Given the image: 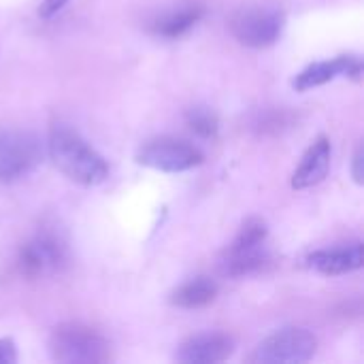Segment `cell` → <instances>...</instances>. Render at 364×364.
Returning a JSON list of instances; mask_svg holds the SVG:
<instances>
[{
	"label": "cell",
	"mask_w": 364,
	"mask_h": 364,
	"mask_svg": "<svg viewBox=\"0 0 364 364\" xmlns=\"http://www.w3.org/2000/svg\"><path fill=\"white\" fill-rule=\"evenodd\" d=\"M235 350L232 337L224 333H200L186 339L177 352V360L186 364L224 363Z\"/></svg>",
	"instance_id": "obj_10"
},
{
	"label": "cell",
	"mask_w": 364,
	"mask_h": 364,
	"mask_svg": "<svg viewBox=\"0 0 364 364\" xmlns=\"http://www.w3.org/2000/svg\"><path fill=\"white\" fill-rule=\"evenodd\" d=\"M286 15L282 9L273 4H254L243 6L230 17V32L232 36L254 49H262L273 45L284 32Z\"/></svg>",
	"instance_id": "obj_4"
},
{
	"label": "cell",
	"mask_w": 364,
	"mask_h": 364,
	"mask_svg": "<svg viewBox=\"0 0 364 364\" xmlns=\"http://www.w3.org/2000/svg\"><path fill=\"white\" fill-rule=\"evenodd\" d=\"M218 296V284L209 277H196L179 286L171 294V303L181 309H200L215 301Z\"/></svg>",
	"instance_id": "obj_13"
},
{
	"label": "cell",
	"mask_w": 364,
	"mask_h": 364,
	"mask_svg": "<svg viewBox=\"0 0 364 364\" xmlns=\"http://www.w3.org/2000/svg\"><path fill=\"white\" fill-rule=\"evenodd\" d=\"M203 160H205V154L196 145L183 139H173V136L151 139L136 154L139 164L162 171V173H183V171L196 168L198 164H203Z\"/></svg>",
	"instance_id": "obj_7"
},
{
	"label": "cell",
	"mask_w": 364,
	"mask_h": 364,
	"mask_svg": "<svg viewBox=\"0 0 364 364\" xmlns=\"http://www.w3.org/2000/svg\"><path fill=\"white\" fill-rule=\"evenodd\" d=\"M318 339L307 328H284L264 339L250 363L256 364H301L314 358Z\"/></svg>",
	"instance_id": "obj_8"
},
{
	"label": "cell",
	"mask_w": 364,
	"mask_h": 364,
	"mask_svg": "<svg viewBox=\"0 0 364 364\" xmlns=\"http://www.w3.org/2000/svg\"><path fill=\"white\" fill-rule=\"evenodd\" d=\"M41 158L43 147L34 132L0 128V183H11L32 173Z\"/></svg>",
	"instance_id": "obj_5"
},
{
	"label": "cell",
	"mask_w": 364,
	"mask_h": 364,
	"mask_svg": "<svg viewBox=\"0 0 364 364\" xmlns=\"http://www.w3.org/2000/svg\"><path fill=\"white\" fill-rule=\"evenodd\" d=\"M309 267L322 275H346L354 273L363 267V243H350L343 247L320 250L307 258Z\"/></svg>",
	"instance_id": "obj_12"
},
{
	"label": "cell",
	"mask_w": 364,
	"mask_h": 364,
	"mask_svg": "<svg viewBox=\"0 0 364 364\" xmlns=\"http://www.w3.org/2000/svg\"><path fill=\"white\" fill-rule=\"evenodd\" d=\"M360 75H363V60L358 55H337L333 60L314 62L307 68H303L292 79V87L296 92H307V90L320 87L324 83H331L339 77H348V79L358 81Z\"/></svg>",
	"instance_id": "obj_9"
},
{
	"label": "cell",
	"mask_w": 364,
	"mask_h": 364,
	"mask_svg": "<svg viewBox=\"0 0 364 364\" xmlns=\"http://www.w3.org/2000/svg\"><path fill=\"white\" fill-rule=\"evenodd\" d=\"M49 354L55 363L98 364L111 358L109 341L94 328L68 322L53 328L49 337Z\"/></svg>",
	"instance_id": "obj_2"
},
{
	"label": "cell",
	"mask_w": 364,
	"mask_h": 364,
	"mask_svg": "<svg viewBox=\"0 0 364 364\" xmlns=\"http://www.w3.org/2000/svg\"><path fill=\"white\" fill-rule=\"evenodd\" d=\"M66 262H68L66 243L55 232L49 230L34 235L26 245H21L17 258L19 273L28 279L55 275L66 267Z\"/></svg>",
	"instance_id": "obj_6"
},
{
	"label": "cell",
	"mask_w": 364,
	"mask_h": 364,
	"mask_svg": "<svg viewBox=\"0 0 364 364\" xmlns=\"http://www.w3.org/2000/svg\"><path fill=\"white\" fill-rule=\"evenodd\" d=\"M17 363V348L11 339H0V364Z\"/></svg>",
	"instance_id": "obj_16"
},
{
	"label": "cell",
	"mask_w": 364,
	"mask_h": 364,
	"mask_svg": "<svg viewBox=\"0 0 364 364\" xmlns=\"http://www.w3.org/2000/svg\"><path fill=\"white\" fill-rule=\"evenodd\" d=\"M200 17H203V6L190 4L186 9L171 11V13L162 15L160 19H156L154 21V32L158 36H164V38H179L190 28H194Z\"/></svg>",
	"instance_id": "obj_14"
},
{
	"label": "cell",
	"mask_w": 364,
	"mask_h": 364,
	"mask_svg": "<svg viewBox=\"0 0 364 364\" xmlns=\"http://www.w3.org/2000/svg\"><path fill=\"white\" fill-rule=\"evenodd\" d=\"M68 0H43L41 2V6H38V13L43 15V17H51V15H55L64 4H66Z\"/></svg>",
	"instance_id": "obj_17"
},
{
	"label": "cell",
	"mask_w": 364,
	"mask_h": 364,
	"mask_svg": "<svg viewBox=\"0 0 364 364\" xmlns=\"http://www.w3.org/2000/svg\"><path fill=\"white\" fill-rule=\"evenodd\" d=\"M331 171V141L326 136H318L309 149L305 151L301 164L292 175L294 190H309L326 179Z\"/></svg>",
	"instance_id": "obj_11"
},
{
	"label": "cell",
	"mask_w": 364,
	"mask_h": 364,
	"mask_svg": "<svg viewBox=\"0 0 364 364\" xmlns=\"http://www.w3.org/2000/svg\"><path fill=\"white\" fill-rule=\"evenodd\" d=\"M49 156L60 173L81 186H98L109 177L105 158L70 126L55 122L49 130Z\"/></svg>",
	"instance_id": "obj_1"
},
{
	"label": "cell",
	"mask_w": 364,
	"mask_h": 364,
	"mask_svg": "<svg viewBox=\"0 0 364 364\" xmlns=\"http://www.w3.org/2000/svg\"><path fill=\"white\" fill-rule=\"evenodd\" d=\"M267 235L269 228L262 220L250 218L247 222H243L239 235L220 260L222 273L228 277H243L260 271L269 260V254L264 250Z\"/></svg>",
	"instance_id": "obj_3"
},
{
	"label": "cell",
	"mask_w": 364,
	"mask_h": 364,
	"mask_svg": "<svg viewBox=\"0 0 364 364\" xmlns=\"http://www.w3.org/2000/svg\"><path fill=\"white\" fill-rule=\"evenodd\" d=\"M363 145H358V147H356V154H354V160H352V175H354V181H356V183H363Z\"/></svg>",
	"instance_id": "obj_18"
},
{
	"label": "cell",
	"mask_w": 364,
	"mask_h": 364,
	"mask_svg": "<svg viewBox=\"0 0 364 364\" xmlns=\"http://www.w3.org/2000/svg\"><path fill=\"white\" fill-rule=\"evenodd\" d=\"M186 122L192 128V132H196L203 139H215V134L220 130L218 115L209 107H192V109H188Z\"/></svg>",
	"instance_id": "obj_15"
}]
</instances>
